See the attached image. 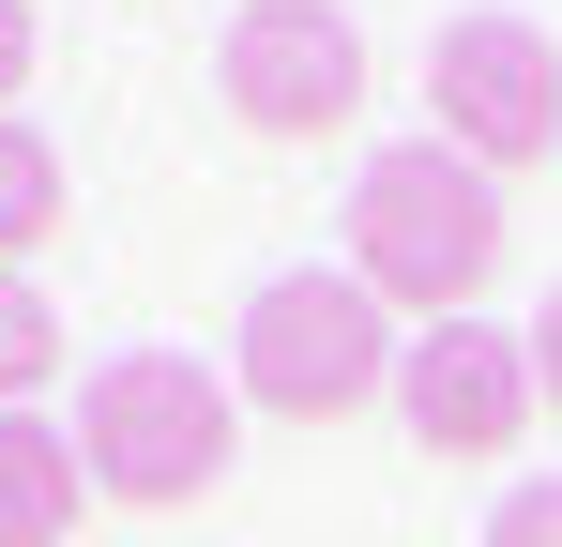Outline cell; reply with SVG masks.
I'll return each mask as SVG.
<instances>
[{"label": "cell", "mask_w": 562, "mask_h": 547, "mask_svg": "<svg viewBox=\"0 0 562 547\" xmlns=\"http://www.w3.org/2000/svg\"><path fill=\"white\" fill-rule=\"evenodd\" d=\"M350 274H366L395 320H471L486 274H502V182L441 153V137H395L366 182H350Z\"/></svg>", "instance_id": "obj_1"}, {"label": "cell", "mask_w": 562, "mask_h": 547, "mask_svg": "<svg viewBox=\"0 0 562 547\" xmlns=\"http://www.w3.org/2000/svg\"><path fill=\"white\" fill-rule=\"evenodd\" d=\"M228 442H244V411H228V380L198 350H122L77 395V471H92V502H122V517L213 502L228 487Z\"/></svg>", "instance_id": "obj_2"}, {"label": "cell", "mask_w": 562, "mask_h": 547, "mask_svg": "<svg viewBox=\"0 0 562 547\" xmlns=\"http://www.w3.org/2000/svg\"><path fill=\"white\" fill-rule=\"evenodd\" d=\"M395 304H380L366 274H274L259 304H244V395L274 411V426H350L366 395H395Z\"/></svg>", "instance_id": "obj_3"}, {"label": "cell", "mask_w": 562, "mask_h": 547, "mask_svg": "<svg viewBox=\"0 0 562 547\" xmlns=\"http://www.w3.org/2000/svg\"><path fill=\"white\" fill-rule=\"evenodd\" d=\"M213 91H228V122H244V137L319 153V137H350V122H366V31H350L335 0H244V15H228V46H213Z\"/></svg>", "instance_id": "obj_4"}, {"label": "cell", "mask_w": 562, "mask_h": 547, "mask_svg": "<svg viewBox=\"0 0 562 547\" xmlns=\"http://www.w3.org/2000/svg\"><path fill=\"white\" fill-rule=\"evenodd\" d=\"M426 91H441V153H471L486 182H517V168L562 153V46L532 15H457L426 46Z\"/></svg>", "instance_id": "obj_5"}, {"label": "cell", "mask_w": 562, "mask_h": 547, "mask_svg": "<svg viewBox=\"0 0 562 547\" xmlns=\"http://www.w3.org/2000/svg\"><path fill=\"white\" fill-rule=\"evenodd\" d=\"M548 395H532V335H486V320H441L395 350V426L426 456H517Z\"/></svg>", "instance_id": "obj_6"}, {"label": "cell", "mask_w": 562, "mask_h": 547, "mask_svg": "<svg viewBox=\"0 0 562 547\" xmlns=\"http://www.w3.org/2000/svg\"><path fill=\"white\" fill-rule=\"evenodd\" d=\"M77 502H92V471H77V426H31V411H0V547H61V533H77Z\"/></svg>", "instance_id": "obj_7"}, {"label": "cell", "mask_w": 562, "mask_h": 547, "mask_svg": "<svg viewBox=\"0 0 562 547\" xmlns=\"http://www.w3.org/2000/svg\"><path fill=\"white\" fill-rule=\"evenodd\" d=\"M61 228H77V182H61V153H46L31 122H0V274H31Z\"/></svg>", "instance_id": "obj_8"}, {"label": "cell", "mask_w": 562, "mask_h": 547, "mask_svg": "<svg viewBox=\"0 0 562 547\" xmlns=\"http://www.w3.org/2000/svg\"><path fill=\"white\" fill-rule=\"evenodd\" d=\"M61 350H77V335H61V304H46L31 274H0V411H31V395L61 380Z\"/></svg>", "instance_id": "obj_9"}, {"label": "cell", "mask_w": 562, "mask_h": 547, "mask_svg": "<svg viewBox=\"0 0 562 547\" xmlns=\"http://www.w3.org/2000/svg\"><path fill=\"white\" fill-rule=\"evenodd\" d=\"M486 547H562V471L548 487H502V502H486Z\"/></svg>", "instance_id": "obj_10"}, {"label": "cell", "mask_w": 562, "mask_h": 547, "mask_svg": "<svg viewBox=\"0 0 562 547\" xmlns=\"http://www.w3.org/2000/svg\"><path fill=\"white\" fill-rule=\"evenodd\" d=\"M15 91H31V0H0V122H15Z\"/></svg>", "instance_id": "obj_11"}, {"label": "cell", "mask_w": 562, "mask_h": 547, "mask_svg": "<svg viewBox=\"0 0 562 547\" xmlns=\"http://www.w3.org/2000/svg\"><path fill=\"white\" fill-rule=\"evenodd\" d=\"M532 395L562 411V289H548V320H532Z\"/></svg>", "instance_id": "obj_12"}]
</instances>
